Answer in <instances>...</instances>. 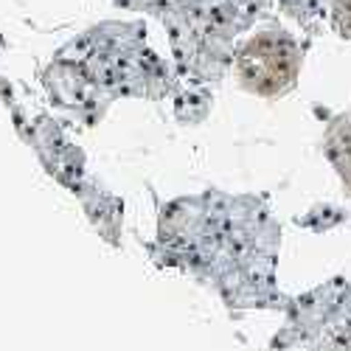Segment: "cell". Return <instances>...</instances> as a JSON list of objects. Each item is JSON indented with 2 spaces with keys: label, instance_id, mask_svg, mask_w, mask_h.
I'll use <instances>...</instances> for the list:
<instances>
[{
  "label": "cell",
  "instance_id": "7a4b0ae2",
  "mask_svg": "<svg viewBox=\"0 0 351 351\" xmlns=\"http://www.w3.org/2000/svg\"><path fill=\"white\" fill-rule=\"evenodd\" d=\"M326 152H329L335 169L340 171L343 183L351 189V112L332 124L329 138H326Z\"/></svg>",
  "mask_w": 351,
  "mask_h": 351
},
{
  "label": "cell",
  "instance_id": "6da1fadb",
  "mask_svg": "<svg viewBox=\"0 0 351 351\" xmlns=\"http://www.w3.org/2000/svg\"><path fill=\"white\" fill-rule=\"evenodd\" d=\"M233 71L247 93L273 99L295 84L301 71V48L284 28L267 25L237 48Z\"/></svg>",
  "mask_w": 351,
  "mask_h": 351
}]
</instances>
